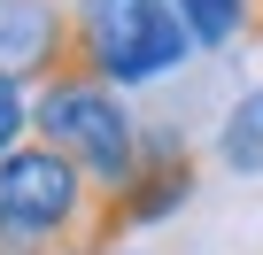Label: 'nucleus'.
Instances as JSON below:
<instances>
[{"label": "nucleus", "mask_w": 263, "mask_h": 255, "mask_svg": "<svg viewBox=\"0 0 263 255\" xmlns=\"http://www.w3.org/2000/svg\"><path fill=\"white\" fill-rule=\"evenodd\" d=\"M70 47H78V70L101 77V85H147V77H171L186 62V24L171 0H78L70 8Z\"/></svg>", "instance_id": "obj_1"}, {"label": "nucleus", "mask_w": 263, "mask_h": 255, "mask_svg": "<svg viewBox=\"0 0 263 255\" xmlns=\"http://www.w3.org/2000/svg\"><path fill=\"white\" fill-rule=\"evenodd\" d=\"M31 124H39V140L54 155H70L93 178V193H116L132 178V163H140V140H147L132 124L124 93L101 85V77H47L39 101H31Z\"/></svg>", "instance_id": "obj_2"}, {"label": "nucleus", "mask_w": 263, "mask_h": 255, "mask_svg": "<svg viewBox=\"0 0 263 255\" xmlns=\"http://www.w3.org/2000/svg\"><path fill=\"white\" fill-rule=\"evenodd\" d=\"M93 178L54 155L47 140H24L16 155H0V232H16L47 255H78L85 224H93Z\"/></svg>", "instance_id": "obj_3"}, {"label": "nucleus", "mask_w": 263, "mask_h": 255, "mask_svg": "<svg viewBox=\"0 0 263 255\" xmlns=\"http://www.w3.org/2000/svg\"><path fill=\"white\" fill-rule=\"evenodd\" d=\"M194 178H201V170H194V147L171 140V132H147V140H140V163H132V178H124L116 193L93 201V224H85V247H78V255H108L124 232L163 224L171 209L194 201Z\"/></svg>", "instance_id": "obj_4"}, {"label": "nucleus", "mask_w": 263, "mask_h": 255, "mask_svg": "<svg viewBox=\"0 0 263 255\" xmlns=\"http://www.w3.org/2000/svg\"><path fill=\"white\" fill-rule=\"evenodd\" d=\"M0 77L47 85V77H85L70 47V8L62 0H0Z\"/></svg>", "instance_id": "obj_5"}, {"label": "nucleus", "mask_w": 263, "mask_h": 255, "mask_svg": "<svg viewBox=\"0 0 263 255\" xmlns=\"http://www.w3.org/2000/svg\"><path fill=\"white\" fill-rule=\"evenodd\" d=\"M217 163H224L232 178H263V85L232 101L224 132H217Z\"/></svg>", "instance_id": "obj_6"}, {"label": "nucleus", "mask_w": 263, "mask_h": 255, "mask_svg": "<svg viewBox=\"0 0 263 255\" xmlns=\"http://www.w3.org/2000/svg\"><path fill=\"white\" fill-rule=\"evenodd\" d=\"M171 8H178V24H186L194 47H232V39H248L255 0H171Z\"/></svg>", "instance_id": "obj_7"}, {"label": "nucleus", "mask_w": 263, "mask_h": 255, "mask_svg": "<svg viewBox=\"0 0 263 255\" xmlns=\"http://www.w3.org/2000/svg\"><path fill=\"white\" fill-rule=\"evenodd\" d=\"M24 132H31V101H24V85H16V77H0V155H16V147H24Z\"/></svg>", "instance_id": "obj_8"}]
</instances>
